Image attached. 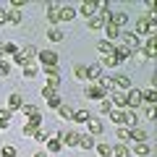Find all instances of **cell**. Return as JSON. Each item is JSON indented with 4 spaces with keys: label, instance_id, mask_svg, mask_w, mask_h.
Listing matches in <instances>:
<instances>
[{
    "label": "cell",
    "instance_id": "6da1fadb",
    "mask_svg": "<svg viewBox=\"0 0 157 157\" xmlns=\"http://www.w3.org/2000/svg\"><path fill=\"white\" fill-rule=\"evenodd\" d=\"M37 52H39V50H37L34 45L18 47V52L13 55V63H16V66H21V68H26V66H32V60L37 58Z\"/></svg>",
    "mask_w": 157,
    "mask_h": 157
},
{
    "label": "cell",
    "instance_id": "7a4b0ae2",
    "mask_svg": "<svg viewBox=\"0 0 157 157\" xmlns=\"http://www.w3.org/2000/svg\"><path fill=\"white\" fill-rule=\"evenodd\" d=\"M136 37H157V21H149L147 16H139L136 18Z\"/></svg>",
    "mask_w": 157,
    "mask_h": 157
},
{
    "label": "cell",
    "instance_id": "3957f363",
    "mask_svg": "<svg viewBox=\"0 0 157 157\" xmlns=\"http://www.w3.org/2000/svg\"><path fill=\"white\" fill-rule=\"evenodd\" d=\"M121 42H123V47L131 52V55H136V52L141 50V39L136 37L134 32H121Z\"/></svg>",
    "mask_w": 157,
    "mask_h": 157
},
{
    "label": "cell",
    "instance_id": "277c9868",
    "mask_svg": "<svg viewBox=\"0 0 157 157\" xmlns=\"http://www.w3.org/2000/svg\"><path fill=\"white\" fill-rule=\"evenodd\" d=\"M37 58L42 63V68H58V52L55 50H39Z\"/></svg>",
    "mask_w": 157,
    "mask_h": 157
},
{
    "label": "cell",
    "instance_id": "5b68a950",
    "mask_svg": "<svg viewBox=\"0 0 157 157\" xmlns=\"http://www.w3.org/2000/svg\"><path fill=\"white\" fill-rule=\"evenodd\" d=\"M139 52L147 58V60H155V58H157V37H147V42L141 45Z\"/></svg>",
    "mask_w": 157,
    "mask_h": 157
},
{
    "label": "cell",
    "instance_id": "8992f818",
    "mask_svg": "<svg viewBox=\"0 0 157 157\" xmlns=\"http://www.w3.org/2000/svg\"><path fill=\"white\" fill-rule=\"evenodd\" d=\"M100 6L102 3H97V0H84V3H81V8H78L76 13H84V16H97V13H100Z\"/></svg>",
    "mask_w": 157,
    "mask_h": 157
},
{
    "label": "cell",
    "instance_id": "52a82bcc",
    "mask_svg": "<svg viewBox=\"0 0 157 157\" xmlns=\"http://www.w3.org/2000/svg\"><path fill=\"white\" fill-rule=\"evenodd\" d=\"M42 71H45V76H47L45 86H50L52 92H58V86H60V73H58V68H42Z\"/></svg>",
    "mask_w": 157,
    "mask_h": 157
},
{
    "label": "cell",
    "instance_id": "ba28073f",
    "mask_svg": "<svg viewBox=\"0 0 157 157\" xmlns=\"http://www.w3.org/2000/svg\"><path fill=\"white\" fill-rule=\"evenodd\" d=\"M113 84H115V92H128L131 89V78L123 76V73H118V76H113Z\"/></svg>",
    "mask_w": 157,
    "mask_h": 157
},
{
    "label": "cell",
    "instance_id": "9c48e42d",
    "mask_svg": "<svg viewBox=\"0 0 157 157\" xmlns=\"http://www.w3.org/2000/svg\"><path fill=\"white\" fill-rule=\"evenodd\" d=\"M110 105H113V110H126V92H113Z\"/></svg>",
    "mask_w": 157,
    "mask_h": 157
},
{
    "label": "cell",
    "instance_id": "30bf717a",
    "mask_svg": "<svg viewBox=\"0 0 157 157\" xmlns=\"http://www.w3.org/2000/svg\"><path fill=\"white\" fill-rule=\"evenodd\" d=\"M45 13H47V21H50L52 26H58V24H60V6H55V3H50Z\"/></svg>",
    "mask_w": 157,
    "mask_h": 157
},
{
    "label": "cell",
    "instance_id": "8fae6325",
    "mask_svg": "<svg viewBox=\"0 0 157 157\" xmlns=\"http://www.w3.org/2000/svg\"><path fill=\"white\" fill-rule=\"evenodd\" d=\"M84 97H86V100H97V102H100V100H105V97H107V92H102L97 84H92V86H86Z\"/></svg>",
    "mask_w": 157,
    "mask_h": 157
},
{
    "label": "cell",
    "instance_id": "7c38bea8",
    "mask_svg": "<svg viewBox=\"0 0 157 157\" xmlns=\"http://www.w3.org/2000/svg\"><path fill=\"white\" fill-rule=\"evenodd\" d=\"M16 52H18V45H16V42H0V58H3V60H6L8 55L13 58Z\"/></svg>",
    "mask_w": 157,
    "mask_h": 157
},
{
    "label": "cell",
    "instance_id": "4fadbf2b",
    "mask_svg": "<svg viewBox=\"0 0 157 157\" xmlns=\"http://www.w3.org/2000/svg\"><path fill=\"white\" fill-rule=\"evenodd\" d=\"M21 105H24L21 92H11V97H8V110H11V113H16V110H21Z\"/></svg>",
    "mask_w": 157,
    "mask_h": 157
},
{
    "label": "cell",
    "instance_id": "5bb4252c",
    "mask_svg": "<svg viewBox=\"0 0 157 157\" xmlns=\"http://www.w3.org/2000/svg\"><path fill=\"white\" fill-rule=\"evenodd\" d=\"M128 139L134 141V144H139V141H147V131H141L139 126H128Z\"/></svg>",
    "mask_w": 157,
    "mask_h": 157
},
{
    "label": "cell",
    "instance_id": "9a60e30c",
    "mask_svg": "<svg viewBox=\"0 0 157 157\" xmlns=\"http://www.w3.org/2000/svg\"><path fill=\"white\" fill-rule=\"evenodd\" d=\"M110 118L115 126H128V110H113Z\"/></svg>",
    "mask_w": 157,
    "mask_h": 157
},
{
    "label": "cell",
    "instance_id": "2e32d148",
    "mask_svg": "<svg viewBox=\"0 0 157 157\" xmlns=\"http://www.w3.org/2000/svg\"><path fill=\"white\" fill-rule=\"evenodd\" d=\"M26 126H34V128H39V126H42V113H39V110L26 113Z\"/></svg>",
    "mask_w": 157,
    "mask_h": 157
},
{
    "label": "cell",
    "instance_id": "e0dca14e",
    "mask_svg": "<svg viewBox=\"0 0 157 157\" xmlns=\"http://www.w3.org/2000/svg\"><path fill=\"white\" fill-rule=\"evenodd\" d=\"M100 76H102V63H92V66H86V78L97 81Z\"/></svg>",
    "mask_w": 157,
    "mask_h": 157
},
{
    "label": "cell",
    "instance_id": "ac0fdd59",
    "mask_svg": "<svg viewBox=\"0 0 157 157\" xmlns=\"http://www.w3.org/2000/svg\"><path fill=\"white\" fill-rule=\"evenodd\" d=\"M63 149V144H60V139H58V136H50V139H47V155H58V152Z\"/></svg>",
    "mask_w": 157,
    "mask_h": 157
},
{
    "label": "cell",
    "instance_id": "d6986e66",
    "mask_svg": "<svg viewBox=\"0 0 157 157\" xmlns=\"http://www.w3.org/2000/svg\"><path fill=\"white\" fill-rule=\"evenodd\" d=\"M86 134L89 136H100L102 134V121H94V118H92L89 123H86Z\"/></svg>",
    "mask_w": 157,
    "mask_h": 157
},
{
    "label": "cell",
    "instance_id": "ffe728a7",
    "mask_svg": "<svg viewBox=\"0 0 157 157\" xmlns=\"http://www.w3.org/2000/svg\"><path fill=\"white\" fill-rule=\"evenodd\" d=\"M92 121V115H89V110H73V123H89Z\"/></svg>",
    "mask_w": 157,
    "mask_h": 157
},
{
    "label": "cell",
    "instance_id": "44dd1931",
    "mask_svg": "<svg viewBox=\"0 0 157 157\" xmlns=\"http://www.w3.org/2000/svg\"><path fill=\"white\" fill-rule=\"evenodd\" d=\"M97 50H100L102 55H110V52H115V42H107V39H100V42H97Z\"/></svg>",
    "mask_w": 157,
    "mask_h": 157
},
{
    "label": "cell",
    "instance_id": "7402d4cb",
    "mask_svg": "<svg viewBox=\"0 0 157 157\" xmlns=\"http://www.w3.org/2000/svg\"><path fill=\"white\" fill-rule=\"evenodd\" d=\"M73 18H76V8L60 6V21H73Z\"/></svg>",
    "mask_w": 157,
    "mask_h": 157
},
{
    "label": "cell",
    "instance_id": "603a6c76",
    "mask_svg": "<svg viewBox=\"0 0 157 157\" xmlns=\"http://www.w3.org/2000/svg\"><path fill=\"white\" fill-rule=\"evenodd\" d=\"M149 152H152V147L147 144V141H139V144H136L134 149H131V155H139V157H147V155H149Z\"/></svg>",
    "mask_w": 157,
    "mask_h": 157
},
{
    "label": "cell",
    "instance_id": "cb8c5ba5",
    "mask_svg": "<svg viewBox=\"0 0 157 157\" xmlns=\"http://www.w3.org/2000/svg\"><path fill=\"white\" fill-rule=\"evenodd\" d=\"M118 66H121V60H118L115 52H110V55L102 58V68H118Z\"/></svg>",
    "mask_w": 157,
    "mask_h": 157
},
{
    "label": "cell",
    "instance_id": "d4e9b609",
    "mask_svg": "<svg viewBox=\"0 0 157 157\" xmlns=\"http://www.w3.org/2000/svg\"><path fill=\"white\" fill-rule=\"evenodd\" d=\"M78 147H84V149H94V136L78 134Z\"/></svg>",
    "mask_w": 157,
    "mask_h": 157
},
{
    "label": "cell",
    "instance_id": "484cf974",
    "mask_svg": "<svg viewBox=\"0 0 157 157\" xmlns=\"http://www.w3.org/2000/svg\"><path fill=\"white\" fill-rule=\"evenodd\" d=\"M110 24L121 29V26H126V24H128V16H126V13H113V16H110Z\"/></svg>",
    "mask_w": 157,
    "mask_h": 157
},
{
    "label": "cell",
    "instance_id": "4316f807",
    "mask_svg": "<svg viewBox=\"0 0 157 157\" xmlns=\"http://www.w3.org/2000/svg\"><path fill=\"white\" fill-rule=\"evenodd\" d=\"M63 37H66L63 29H58V26H50V29H47V39H50V42H60Z\"/></svg>",
    "mask_w": 157,
    "mask_h": 157
},
{
    "label": "cell",
    "instance_id": "83f0119b",
    "mask_svg": "<svg viewBox=\"0 0 157 157\" xmlns=\"http://www.w3.org/2000/svg\"><path fill=\"white\" fill-rule=\"evenodd\" d=\"M58 115H60L63 121H73V107H71V105H66V102H63V105L58 107Z\"/></svg>",
    "mask_w": 157,
    "mask_h": 157
},
{
    "label": "cell",
    "instance_id": "f1b7e54d",
    "mask_svg": "<svg viewBox=\"0 0 157 157\" xmlns=\"http://www.w3.org/2000/svg\"><path fill=\"white\" fill-rule=\"evenodd\" d=\"M141 102H147V105H157V92L155 89H144V92H141Z\"/></svg>",
    "mask_w": 157,
    "mask_h": 157
},
{
    "label": "cell",
    "instance_id": "f546056e",
    "mask_svg": "<svg viewBox=\"0 0 157 157\" xmlns=\"http://www.w3.org/2000/svg\"><path fill=\"white\" fill-rule=\"evenodd\" d=\"M105 29H107V42H115V39L118 37H121V29H118V26H113V24H105Z\"/></svg>",
    "mask_w": 157,
    "mask_h": 157
},
{
    "label": "cell",
    "instance_id": "4dcf8cb0",
    "mask_svg": "<svg viewBox=\"0 0 157 157\" xmlns=\"http://www.w3.org/2000/svg\"><path fill=\"white\" fill-rule=\"evenodd\" d=\"M115 55H118V60H121V63H123V60H131V58H134V55H131V52L126 50L123 45H115Z\"/></svg>",
    "mask_w": 157,
    "mask_h": 157
},
{
    "label": "cell",
    "instance_id": "1f68e13d",
    "mask_svg": "<svg viewBox=\"0 0 157 157\" xmlns=\"http://www.w3.org/2000/svg\"><path fill=\"white\" fill-rule=\"evenodd\" d=\"M113 155H115V157H131V149L126 144H115V147H113Z\"/></svg>",
    "mask_w": 157,
    "mask_h": 157
},
{
    "label": "cell",
    "instance_id": "d6a6232c",
    "mask_svg": "<svg viewBox=\"0 0 157 157\" xmlns=\"http://www.w3.org/2000/svg\"><path fill=\"white\" fill-rule=\"evenodd\" d=\"M94 152H97L100 157H110V155H113V147H110V144H97Z\"/></svg>",
    "mask_w": 157,
    "mask_h": 157
},
{
    "label": "cell",
    "instance_id": "836d02e7",
    "mask_svg": "<svg viewBox=\"0 0 157 157\" xmlns=\"http://www.w3.org/2000/svg\"><path fill=\"white\" fill-rule=\"evenodd\" d=\"M86 26H89L92 32H97V29H102V26H105V24H102V18H100V16H92L89 21H86Z\"/></svg>",
    "mask_w": 157,
    "mask_h": 157
},
{
    "label": "cell",
    "instance_id": "e575fe53",
    "mask_svg": "<svg viewBox=\"0 0 157 157\" xmlns=\"http://www.w3.org/2000/svg\"><path fill=\"white\" fill-rule=\"evenodd\" d=\"M73 76L78 81H86V66H73Z\"/></svg>",
    "mask_w": 157,
    "mask_h": 157
},
{
    "label": "cell",
    "instance_id": "d590c367",
    "mask_svg": "<svg viewBox=\"0 0 157 157\" xmlns=\"http://www.w3.org/2000/svg\"><path fill=\"white\" fill-rule=\"evenodd\" d=\"M63 105V100L58 94H52V97H47V107H50V110H58V107Z\"/></svg>",
    "mask_w": 157,
    "mask_h": 157
},
{
    "label": "cell",
    "instance_id": "8d00e7d4",
    "mask_svg": "<svg viewBox=\"0 0 157 157\" xmlns=\"http://www.w3.org/2000/svg\"><path fill=\"white\" fill-rule=\"evenodd\" d=\"M18 155V149L16 147H11V144H6L3 149H0V157H16Z\"/></svg>",
    "mask_w": 157,
    "mask_h": 157
},
{
    "label": "cell",
    "instance_id": "74e56055",
    "mask_svg": "<svg viewBox=\"0 0 157 157\" xmlns=\"http://www.w3.org/2000/svg\"><path fill=\"white\" fill-rule=\"evenodd\" d=\"M0 76H11V60L0 58Z\"/></svg>",
    "mask_w": 157,
    "mask_h": 157
},
{
    "label": "cell",
    "instance_id": "f35d334b",
    "mask_svg": "<svg viewBox=\"0 0 157 157\" xmlns=\"http://www.w3.org/2000/svg\"><path fill=\"white\" fill-rule=\"evenodd\" d=\"M115 134H118V139H121V141H128V126H118Z\"/></svg>",
    "mask_w": 157,
    "mask_h": 157
},
{
    "label": "cell",
    "instance_id": "ab89813d",
    "mask_svg": "<svg viewBox=\"0 0 157 157\" xmlns=\"http://www.w3.org/2000/svg\"><path fill=\"white\" fill-rule=\"evenodd\" d=\"M37 71H39V68L34 66V63H32V66H26V68H24V78H34V76H37Z\"/></svg>",
    "mask_w": 157,
    "mask_h": 157
},
{
    "label": "cell",
    "instance_id": "60d3db41",
    "mask_svg": "<svg viewBox=\"0 0 157 157\" xmlns=\"http://www.w3.org/2000/svg\"><path fill=\"white\" fill-rule=\"evenodd\" d=\"M100 113H105V115H107V113H113V105H110L107 97H105V100H100Z\"/></svg>",
    "mask_w": 157,
    "mask_h": 157
},
{
    "label": "cell",
    "instance_id": "b9f144b4",
    "mask_svg": "<svg viewBox=\"0 0 157 157\" xmlns=\"http://www.w3.org/2000/svg\"><path fill=\"white\" fill-rule=\"evenodd\" d=\"M155 110H157V105H147V107H144V115L149 118V121H155V115H157Z\"/></svg>",
    "mask_w": 157,
    "mask_h": 157
},
{
    "label": "cell",
    "instance_id": "7bdbcfd3",
    "mask_svg": "<svg viewBox=\"0 0 157 157\" xmlns=\"http://www.w3.org/2000/svg\"><path fill=\"white\" fill-rule=\"evenodd\" d=\"M34 139H37V141H47V139H50V134H47V131H42V128H37Z\"/></svg>",
    "mask_w": 157,
    "mask_h": 157
},
{
    "label": "cell",
    "instance_id": "ee69618b",
    "mask_svg": "<svg viewBox=\"0 0 157 157\" xmlns=\"http://www.w3.org/2000/svg\"><path fill=\"white\" fill-rule=\"evenodd\" d=\"M24 6H29L26 0H11V8H13V11H21Z\"/></svg>",
    "mask_w": 157,
    "mask_h": 157
},
{
    "label": "cell",
    "instance_id": "f6af8a7d",
    "mask_svg": "<svg viewBox=\"0 0 157 157\" xmlns=\"http://www.w3.org/2000/svg\"><path fill=\"white\" fill-rule=\"evenodd\" d=\"M21 134H24V136H29V139H32V136L37 134V128H34V126H24V128H21Z\"/></svg>",
    "mask_w": 157,
    "mask_h": 157
},
{
    "label": "cell",
    "instance_id": "bcb514c9",
    "mask_svg": "<svg viewBox=\"0 0 157 157\" xmlns=\"http://www.w3.org/2000/svg\"><path fill=\"white\" fill-rule=\"evenodd\" d=\"M52 94H58V92H52L50 86H42V97H45V100H47V97H52Z\"/></svg>",
    "mask_w": 157,
    "mask_h": 157
},
{
    "label": "cell",
    "instance_id": "7dc6e473",
    "mask_svg": "<svg viewBox=\"0 0 157 157\" xmlns=\"http://www.w3.org/2000/svg\"><path fill=\"white\" fill-rule=\"evenodd\" d=\"M11 115H13V113L8 110V107H6V110H0V118H3V121H11Z\"/></svg>",
    "mask_w": 157,
    "mask_h": 157
},
{
    "label": "cell",
    "instance_id": "c3c4849f",
    "mask_svg": "<svg viewBox=\"0 0 157 157\" xmlns=\"http://www.w3.org/2000/svg\"><path fill=\"white\" fill-rule=\"evenodd\" d=\"M8 126H11V121H3V118H0V131H6Z\"/></svg>",
    "mask_w": 157,
    "mask_h": 157
},
{
    "label": "cell",
    "instance_id": "681fc988",
    "mask_svg": "<svg viewBox=\"0 0 157 157\" xmlns=\"http://www.w3.org/2000/svg\"><path fill=\"white\" fill-rule=\"evenodd\" d=\"M0 24H6V8H0Z\"/></svg>",
    "mask_w": 157,
    "mask_h": 157
},
{
    "label": "cell",
    "instance_id": "f907efd6",
    "mask_svg": "<svg viewBox=\"0 0 157 157\" xmlns=\"http://www.w3.org/2000/svg\"><path fill=\"white\" fill-rule=\"evenodd\" d=\"M34 157H50L47 152H34Z\"/></svg>",
    "mask_w": 157,
    "mask_h": 157
}]
</instances>
